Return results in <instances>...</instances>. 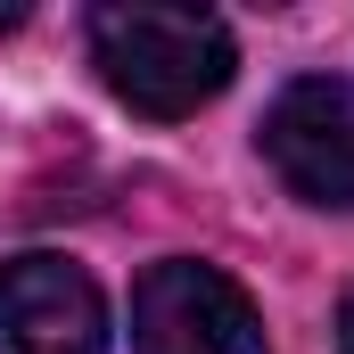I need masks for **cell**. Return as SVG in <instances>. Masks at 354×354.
<instances>
[{
	"mask_svg": "<svg viewBox=\"0 0 354 354\" xmlns=\"http://www.w3.org/2000/svg\"><path fill=\"white\" fill-rule=\"evenodd\" d=\"M8 25H25V8H0V33H8Z\"/></svg>",
	"mask_w": 354,
	"mask_h": 354,
	"instance_id": "obj_6",
	"label": "cell"
},
{
	"mask_svg": "<svg viewBox=\"0 0 354 354\" xmlns=\"http://www.w3.org/2000/svg\"><path fill=\"white\" fill-rule=\"evenodd\" d=\"M0 354H107V297L66 256L0 264Z\"/></svg>",
	"mask_w": 354,
	"mask_h": 354,
	"instance_id": "obj_4",
	"label": "cell"
},
{
	"mask_svg": "<svg viewBox=\"0 0 354 354\" xmlns=\"http://www.w3.org/2000/svg\"><path fill=\"white\" fill-rule=\"evenodd\" d=\"M264 157L305 206H354V75H305L264 107Z\"/></svg>",
	"mask_w": 354,
	"mask_h": 354,
	"instance_id": "obj_3",
	"label": "cell"
},
{
	"mask_svg": "<svg viewBox=\"0 0 354 354\" xmlns=\"http://www.w3.org/2000/svg\"><path fill=\"white\" fill-rule=\"evenodd\" d=\"M91 66L132 115L149 124H181L206 99H223V83L239 75V41L214 8H157V0H107L83 17Z\"/></svg>",
	"mask_w": 354,
	"mask_h": 354,
	"instance_id": "obj_1",
	"label": "cell"
},
{
	"mask_svg": "<svg viewBox=\"0 0 354 354\" xmlns=\"http://www.w3.org/2000/svg\"><path fill=\"white\" fill-rule=\"evenodd\" d=\"M338 354H354V288H346V305H338Z\"/></svg>",
	"mask_w": 354,
	"mask_h": 354,
	"instance_id": "obj_5",
	"label": "cell"
},
{
	"mask_svg": "<svg viewBox=\"0 0 354 354\" xmlns=\"http://www.w3.org/2000/svg\"><path fill=\"white\" fill-rule=\"evenodd\" d=\"M132 354H272L248 288L223 264L165 256L132 280Z\"/></svg>",
	"mask_w": 354,
	"mask_h": 354,
	"instance_id": "obj_2",
	"label": "cell"
}]
</instances>
